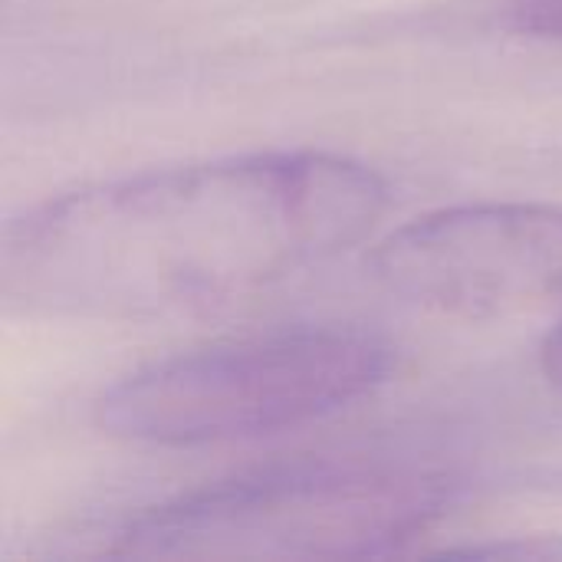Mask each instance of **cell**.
<instances>
[{
	"instance_id": "obj_1",
	"label": "cell",
	"mask_w": 562,
	"mask_h": 562,
	"mask_svg": "<svg viewBox=\"0 0 562 562\" xmlns=\"http://www.w3.org/2000/svg\"><path fill=\"white\" fill-rule=\"evenodd\" d=\"M389 184L329 151L145 171L59 194L3 234L10 306L69 319H161L267 293L362 244Z\"/></svg>"
},
{
	"instance_id": "obj_2",
	"label": "cell",
	"mask_w": 562,
	"mask_h": 562,
	"mask_svg": "<svg viewBox=\"0 0 562 562\" xmlns=\"http://www.w3.org/2000/svg\"><path fill=\"white\" fill-rule=\"evenodd\" d=\"M454 481L408 458H303L125 520L105 553L161 560H362L428 533Z\"/></svg>"
},
{
	"instance_id": "obj_3",
	"label": "cell",
	"mask_w": 562,
	"mask_h": 562,
	"mask_svg": "<svg viewBox=\"0 0 562 562\" xmlns=\"http://www.w3.org/2000/svg\"><path fill=\"white\" fill-rule=\"evenodd\" d=\"M395 349L359 326H290L142 366L95 402V425L148 448H207L306 428L379 392Z\"/></svg>"
},
{
	"instance_id": "obj_4",
	"label": "cell",
	"mask_w": 562,
	"mask_h": 562,
	"mask_svg": "<svg viewBox=\"0 0 562 562\" xmlns=\"http://www.w3.org/2000/svg\"><path fill=\"white\" fill-rule=\"evenodd\" d=\"M375 283L428 313L517 316L562 300V207L487 201L445 207L372 250Z\"/></svg>"
},
{
	"instance_id": "obj_5",
	"label": "cell",
	"mask_w": 562,
	"mask_h": 562,
	"mask_svg": "<svg viewBox=\"0 0 562 562\" xmlns=\"http://www.w3.org/2000/svg\"><path fill=\"white\" fill-rule=\"evenodd\" d=\"M510 13L524 33L562 40V0H514Z\"/></svg>"
},
{
	"instance_id": "obj_6",
	"label": "cell",
	"mask_w": 562,
	"mask_h": 562,
	"mask_svg": "<svg viewBox=\"0 0 562 562\" xmlns=\"http://www.w3.org/2000/svg\"><path fill=\"white\" fill-rule=\"evenodd\" d=\"M540 366H543L547 382L562 392V323L547 336V342L540 349Z\"/></svg>"
}]
</instances>
